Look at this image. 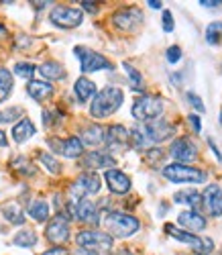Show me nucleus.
Listing matches in <instances>:
<instances>
[{"instance_id":"473e14b6","label":"nucleus","mask_w":222,"mask_h":255,"mask_svg":"<svg viewBox=\"0 0 222 255\" xmlns=\"http://www.w3.org/2000/svg\"><path fill=\"white\" fill-rule=\"evenodd\" d=\"M14 74L18 76V78H25V80H31L33 78V74H35V66L33 63H16L14 66Z\"/></svg>"},{"instance_id":"ddd939ff","label":"nucleus","mask_w":222,"mask_h":255,"mask_svg":"<svg viewBox=\"0 0 222 255\" xmlns=\"http://www.w3.org/2000/svg\"><path fill=\"white\" fill-rule=\"evenodd\" d=\"M49 145L55 153H61L65 157H80L82 151H84V145L78 137H70V139H49Z\"/></svg>"},{"instance_id":"9b49d317","label":"nucleus","mask_w":222,"mask_h":255,"mask_svg":"<svg viewBox=\"0 0 222 255\" xmlns=\"http://www.w3.org/2000/svg\"><path fill=\"white\" fill-rule=\"evenodd\" d=\"M141 20H143V12L139 8H120L112 16L114 27H118L122 31H135L141 25Z\"/></svg>"},{"instance_id":"39448f33","label":"nucleus","mask_w":222,"mask_h":255,"mask_svg":"<svg viewBox=\"0 0 222 255\" xmlns=\"http://www.w3.org/2000/svg\"><path fill=\"white\" fill-rule=\"evenodd\" d=\"M161 113H163V100L155 96H143L132 104V117L141 123L155 121Z\"/></svg>"},{"instance_id":"423d86ee","label":"nucleus","mask_w":222,"mask_h":255,"mask_svg":"<svg viewBox=\"0 0 222 255\" xmlns=\"http://www.w3.org/2000/svg\"><path fill=\"white\" fill-rule=\"evenodd\" d=\"M165 231L169 233V235H171L173 239L182 241V243H188V245H190V247L196 251V255H210V253H212V249H214L212 239L196 237V235H192V233L180 231V229H175V227H171V225H167V227H165Z\"/></svg>"},{"instance_id":"a211bd4d","label":"nucleus","mask_w":222,"mask_h":255,"mask_svg":"<svg viewBox=\"0 0 222 255\" xmlns=\"http://www.w3.org/2000/svg\"><path fill=\"white\" fill-rule=\"evenodd\" d=\"M76 217L82 221V223H90V225H96V223H100V219H98V208H96V204L92 202V200H80L78 202V206H76Z\"/></svg>"},{"instance_id":"ea45409f","label":"nucleus","mask_w":222,"mask_h":255,"mask_svg":"<svg viewBox=\"0 0 222 255\" xmlns=\"http://www.w3.org/2000/svg\"><path fill=\"white\" fill-rule=\"evenodd\" d=\"M188 121L192 123V127H194V131H196V133H200V129H202V127H200V119H198L196 115H190V117H188Z\"/></svg>"},{"instance_id":"f8f14e48","label":"nucleus","mask_w":222,"mask_h":255,"mask_svg":"<svg viewBox=\"0 0 222 255\" xmlns=\"http://www.w3.org/2000/svg\"><path fill=\"white\" fill-rule=\"evenodd\" d=\"M104 141H106L110 151H122V149H126L128 143H130V133L124 129L122 125H112L106 131Z\"/></svg>"},{"instance_id":"6ab92c4d","label":"nucleus","mask_w":222,"mask_h":255,"mask_svg":"<svg viewBox=\"0 0 222 255\" xmlns=\"http://www.w3.org/2000/svg\"><path fill=\"white\" fill-rule=\"evenodd\" d=\"M114 157L108 155L106 151H90L84 157V167L98 169V167H114Z\"/></svg>"},{"instance_id":"c9c22d12","label":"nucleus","mask_w":222,"mask_h":255,"mask_svg":"<svg viewBox=\"0 0 222 255\" xmlns=\"http://www.w3.org/2000/svg\"><path fill=\"white\" fill-rule=\"evenodd\" d=\"M180 59H182V49H180V47L173 45V47L167 49V61H169V63H177Z\"/></svg>"},{"instance_id":"09e8293b","label":"nucleus","mask_w":222,"mask_h":255,"mask_svg":"<svg viewBox=\"0 0 222 255\" xmlns=\"http://www.w3.org/2000/svg\"><path fill=\"white\" fill-rule=\"evenodd\" d=\"M0 123H2V115H0Z\"/></svg>"},{"instance_id":"4468645a","label":"nucleus","mask_w":222,"mask_h":255,"mask_svg":"<svg viewBox=\"0 0 222 255\" xmlns=\"http://www.w3.org/2000/svg\"><path fill=\"white\" fill-rule=\"evenodd\" d=\"M47 239L55 245H61L70 239V223L63 215H57L49 225H47Z\"/></svg>"},{"instance_id":"f257e3e1","label":"nucleus","mask_w":222,"mask_h":255,"mask_svg":"<svg viewBox=\"0 0 222 255\" xmlns=\"http://www.w3.org/2000/svg\"><path fill=\"white\" fill-rule=\"evenodd\" d=\"M175 131V127L163 119H155L145 123L143 127H137V129L130 131V141L135 147H145L151 143H161L165 139H169Z\"/></svg>"},{"instance_id":"1a4fd4ad","label":"nucleus","mask_w":222,"mask_h":255,"mask_svg":"<svg viewBox=\"0 0 222 255\" xmlns=\"http://www.w3.org/2000/svg\"><path fill=\"white\" fill-rule=\"evenodd\" d=\"M76 55L80 57L82 61V72L90 74V72H100V70H110V61L106 57H102L100 53L96 51H90V49H84V47H76Z\"/></svg>"},{"instance_id":"a18cd8bd","label":"nucleus","mask_w":222,"mask_h":255,"mask_svg":"<svg viewBox=\"0 0 222 255\" xmlns=\"http://www.w3.org/2000/svg\"><path fill=\"white\" fill-rule=\"evenodd\" d=\"M6 145V135H4V131H0V147H4Z\"/></svg>"},{"instance_id":"a19ab883","label":"nucleus","mask_w":222,"mask_h":255,"mask_svg":"<svg viewBox=\"0 0 222 255\" xmlns=\"http://www.w3.org/2000/svg\"><path fill=\"white\" fill-rule=\"evenodd\" d=\"M200 4L206 6V8H216L218 4H222L220 0H200Z\"/></svg>"},{"instance_id":"4be33fe9","label":"nucleus","mask_w":222,"mask_h":255,"mask_svg":"<svg viewBox=\"0 0 222 255\" xmlns=\"http://www.w3.org/2000/svg\"><path fill=\"white\" fill-rule=\"evenodd\" d=\"M104 137H106V129L100 125H90V127H86V129L82 131V145H100L104 143Z\"/></svg>"},{"instance_id":"5701e85b","label":"nucleus","mask_w":222,"mask_h":255,"mask_svg":"<svg viewBox=\"0 0 222 255\" xmlns=\"http://www.w3.org/2000/svg\"><path fill=\"white\" fill-rule=\"evenodd\" d=\"M33 135H35V125H33L29 119H23L20 123H16L14 129H12V139H14L16 143H25V141H29Z\"/></svg>"},{"instance_id":"6e6552de","label":"nucleus","mask_w":222,"mask_h":255,"mask_svg":"<svg viewBox=\"0 0 222 255\" xmlns=\"http://www.w3.org/2000/svg\"><path fill=\"white\" fill-rule=\"evenodd\" d=\"M100 176L94 172H84L74 184H72V196H76L78 200H82L88 194H96L100 190Z\"/></svg>"},{"instance_id":"e433bc0d","label":"nucleus","mask_w":222,"mask_h":255,"mask_svg":"<svg viewBox=\"0 0 222 255\" xmlns=\"http://www.w3.org/2000/svg\"><path fill=\"white\" fill-rule=\"evenodd\" d=\"M14 165H20V167H16V169H20L23 174H35V167H33L27 159H23V157H18V159L14 161Z\"/></svg>"},{"instance_id":"2eb2a0df","label":"nucleus","mask_w":222,"mask_h":255,"mask_svg":"<svg viewBox=\"0 0 222 255\" xmlns=\"http://www.w3.org/2000/svg\"><path fill=\"white\" fill-rule=\"evenodd\" d=\"M169 153H171V157H173L177 163H184V165H186V163H192V161L198 157L196 147H194L192 141H188V139H177V141H173Z\"/></svg>"},{"instance_id":"9d476101","label":"nucleus","mask_w":222,"mask_h":255,"mask_svg":"<svg viewBox=\"0 0 222 255\" xmlns=\"http://www.w3.org/2000/svg\"><path fill=\"white\" fill-rule=\"evenodd\" d=\"M78 245H82L84 249H110L112 247V237L108 233L102 231H82L78 235Z\"/></svg>"},{"instance_id":"f704fd0d","label":"nucleus","mask_w":222,"mask_h":255,"mask_svg":"<svg viewBox=\"0 0 222 255\" xmlns=\"http://www.w3.org/2000/svg\"><path fill=\"white\" fill-rule=\"evenodd\" d=\"M188 102L194 106L196 111H200V113H204V111H206V109H204V102L200 100V96H196L194 92H188Z\"/></svg>"},{"instance_id":"c03bdc74","label":"nucleus","mask_w":222,"mask_h":255,"mask_svg":"<svg viewBox=\"0 0 222 255\" xmlns=\"http://www.w3.org/2000/svg\"><path fill=\"white\" fill-rule=\"evenodd\" d=\"M147 4H149L151 8H161V4H163V2H161V0H149Z\"/></svg>"},{"instance_id":"aec40b11","label":"nucleus","mask_w":222,"mask_h":255,"mask_svg":"<svg viewBox=\"0 0 222 255\" xmlns=\"http://www.w3.org/2000/svg\"><path fill=\"white\" fill-rule=\"evenodd\" d=\"M177 223H180L184 229H188V231H204V229H206L204 217L200 215V212H196V210H186V212H182V215L177 217Z\"/></svg>"},{"instance_id":"bb28decb","label":"nucleus","mask_w":222,"mask_h":255,"mask_svg":"<svg viewBox=\"0 0 222 255\" xmlns=\"http://www.w3.org/2000/svg\"><path fill=\"white\" fill-rule=\"evenodd\" d=\"M43 78H49V80H63L65 78V70L59 66L57 61H45L43 66L39 68Z\"/></svg>"},{"instance_id":"c85d7f7f","label":"nucleus","mask_w":222,"mask_h":255,"mask_svg":"<svg viewBox=\"0 0 222 255\" xmlns=\"http://www.w3.org/2000/svg\"><path fill=\"white\" fill-rule=\"evenodd\" d=\"M12 92V74L0 68V102H4Z\"/></svg>"},{"instance_id":"58836bf2","label":"nucleus","mask_w":222,"mask_h":255,"mask_svg":"<svg viewBox=\"0 0 222 255\" xmlns=\"http://www.w3.org/2000/svg\"><path fill=\"white\" fill-rule=\"evenodd\" d=\"M43 255H70V251H68V249H63V247H53V249L45 251Z\"/></svg>"},{"instance_id":"f3484780","label":"nucleus","mask_w":222,"mask_h":255,"mask_svg":"<svg viewBox=\"0 0 222 255\" xmlns=\"http://www.w3.org/2000/svg\"><path fill=\"white\" fill-rule=\"evenodd\" d=\"M106 184L110 188V192L114 194H126L130 190V178L126 174H122L120 169H108L106 172Z\"/></svg>"},{"instance_id":"f03ea898","label":"nucleus","mask_w":222,"mask_h":255,"mask_svg":"<svg viewBox=\"0 0 222 255\" xmlns=\"http://www.w3.org/2000/svg\"><path fill=\"white\" fill-rule=\"evenodd\" d=\"M124 100V94L120 88L116 86H108L104 90H100L96 96H94V102L90 106V113L94 119H106L112 113H116L120 109V104Z\"/></svg>"},{"instance_id":"0eeeda50","label":"nucleus","mask_w":222,"mask_h":255,"mask_svg":"<svg viewBox=\"0 0 222 255\" xmlns=\"http://www.w3.org/2000/svg\"><path fill=\"white\" fill-rule=\"evenodd\" d=\"M51 23L61 27V29H74L84 20V12L80 8H72V6H55L51 10Z\"/></svg>"},{"instance_id":"b1692460","label":"nucleus","mask_w":222,"mask_h":255,"mask_svg":"<svg viewBox=\"0 0 222 255\" xmlns=\"http://www.w3.org/2000/svg\"><path fill=\"white\" fill-rule=\"evenodd\" d=\"M74 92H76L80 102H88L96 94V84L92 80H88V78H80L76 82V86H74Z\"/></svg>"},{"instance_id":"37998d69","label":"nucleus","mask_w":222,"mask_h":255,"mask_svg":"<svg viewBox=\"0 0 222 255\" xmlns=\"http://www.w3.org/2000/svg\"><path fill=\"white\" fill-rule=\"evenodd\" d=\"M74 255H98V253H96V251H92V249H84V247H82V249H78Z\"/></svg>"},{"instance_id":"c756f323","label":"nucleus","mask_w":222,"mask_h":255,"mask_svg":"<svg viewBox=\"0 0 222 255\" xmlns=\"http://www.w3.org/2000/svg\"><path fill=\"white\" fill-rule=\"evenodd\" d=\"M35 243H37V235L31 229H23L14 235V245H18V247H33Z\"/></svg>"},{"instance_id":"20e7f679","label":"nucleus","mask_w":222,"mask_h":255,"mask_svg":"<svg viewBox=\"0 0 222 255\" xmlns=\"http://www.w3.org/2000/svg\"><path fill=\"white\" fill-rule=\"evenodd\" d=\"M163 176L173 184H202L206 174L198 167H188L184 163H169L163 167Z\"/></svg>"},{"instance_id":"7ed1b4c3","label":"nucleus","mask_w":222,"mask_h":255,"mask_svg":"<svg viewBox=\"0 0 222 255\" xmlns=\"http://www.w3.org/2000/svg\"><path fill=\"white\" fill-rule=\"evenodd\" d=\"M104 227L108 231L110 237H130L135 235V233L139 231V221L135 217L126 215V212H108L106 219H104Z\"/></svg>"},{"instance_id":"49530a36","label":"nucleus","mask_w":222,"mask_h":255,"mask_svg":"<svg viewBox=\"0 0 222 255\" xmlns=\"http://www.w3.org/2000/svg\"><path fill=\"white\" fill-rule=\"evenodd\" d=\"M4 33H6V29H4V27H2V25H0V37H2V35H4Z\"/></svg>"},{"instance_id":"dca6fc26","label":"nucleus","mask_w":222,"mask_h":255,"mask_svg":"<svg viewBox=\"0 0 222 255\" xmlns=\"http://www.w3.org/2000/svg\"><path fill=\"white\" fill-rule=\"evenodd\" d=\"M202 198H204V204L212 217H222V190H220V186H216V184L206 186Z\"/></svg>"},{"instance_id":"4c0bfd02","label":"nucleus","mask_w":222,"mask_h":255,"mask_svg":"<svg viewBox=\"0 0 222 255\" xmlns=\"http://www.w3.org/2000/svg\"><path fill=\"white\" fill-rule=\"evenodd\" d=\"M163 31L165 33H171L173 31V14L169 10L163 12Z\"/></svg>"},{"instance_id":"412c9836","label":"nucleus","mask_w":222,"mask_h":255,"mask_svg":"<svg viewBox=\"0 0 222 255\" xmlns=\"http://www.w3.org/2000/svg\"><path fill=\"white\" fill-rule=\"evenodd\" d=\"M27 92L37 102H45L53 94V86H51V84H47V82H41V80H31L29 86H27Z\"/></svg>"},{"instance_id":"cd10ccee","label":"nucleus","mask_w":222,"mask_h":255,"mask_svg":"<svg viewBox=\"0 0 222 255\" xmlns=\"http://www.w3.org/2000/svg\"><path fill=\"white\" fill-rule=\"evenodd\" d=\"M29 217L35 219L37 223H45L47 217H49V206H47V202H45V200H35V202H31V206H29Z\"/></svg>"},{"instance_id":"de8ad7c7","label":"nucleus","mask_w":222,"mask_h":255,"mask_svg":"<svg viewBox=\"0 0 222 255\" xmlns=\"http://www.w3.org/2000/svg\"><path fill=\"white\" fill-rule=\"evenodd\" d=\"M220 125H222V113H220Z\"/></svg>"},{"instance_id":"79ce46f5","label":"nucleus","mask_w":222,"mask_h":255,"mask_svg":"<svg viewBox=\"0 0 222 255\" xmlns=\"http://www.w3.org/2000/svg\"><path fill=\"white\" fill-rule=\"evenodd\" d=\"M82 6H84L86 10H90V12H96V10H98L96 2H82Z\"/></svg>"},{"instance_id":"393cba45","label":"nucleus","mask_w":222,"mask_h":255,"mask_svg":"<svg viewBox=\"0 0 222 255\" xmlns=\"http://www.w3.org/2000/svg\"><path fill=\"white\" fill-rule=\"evenodd\" d=\"M173 200L177 204H188L190 208H194L196 212H200V200H202V196H200V192H196V190H180V192H175Z\"/></svg>"},{"instance_id":"7c9ffc66","label":"nucleus","mask_w":222,"mask_h":255,"mask_svg":"<svg viewBox=\"0 0 222 255\" xmlns=\"http://www.w3.org/2000/svg\"><path fill=\"white\" fill-rule=\"evenodd\" d=\"M206 41L210 45H216L222 41V23H212L206 27Z\"/></svg>"},{"instance_id":"2f4dec72","label":"nucleus","mask_w":222,"mask_h":255,"mask_svg":"<svg viewBox=\"0 0 222 255\" xmlns=\"http://www.w3.org/2000/svg\"><path fill=\"white\" fill-rule=\"evenodd\" d=\"M39 159H41V163L45 165L51 174H59V172H61V163H59L51 153H41Z\"/></svg>"},{"instance_id":"a878e982","label":"nucleus","mask_w":222,"mask_h":255,"mask_svg":"<svg viewBox=\"0 0 222 255\" xmlns=\"http://www.w3.org/2000/svg\"><path fill=\"white\" fill-rule=\"evenodd\" d=\"M2 215L8 223L12 225H23L25 223V215H23V210H20V206L16 202H8L2 206Z\"/></svg>"},{"instance_id":"72a5a7b5","label":"nucleus","mask_w":222,"mask_h":255,"mask_svg":"<svg viewBox=\"0 0 222 255\" xmlns=\"http://www.w3.org/2000/svg\"><path fill=\"white\" fill-rule=\"evenodd\" d=\"M124 70H126V74H128V78H130V82H132V88H135V90H139L141 88V74L135 70V68H132L130 66V63H124Z\"/></svg>"}]
</instances>
